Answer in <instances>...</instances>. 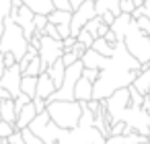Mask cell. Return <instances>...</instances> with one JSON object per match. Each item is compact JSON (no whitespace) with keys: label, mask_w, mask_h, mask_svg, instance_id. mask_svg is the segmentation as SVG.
Wrapping results in <instances>:
<instances>
[{"label":"cell","mask_w":150,"mask_h":144,"mask_svg":"<svg viewBox=\"0 0 150 144\" xmlns=\"http://www.w3.org/2000/svg\"><path fill=\"white\" fill-rule=\"evenodd\" d=\"M140 70H142V64L127 54V50L123 48V41H117L113 45V54L107 66L99 72V78L93 84V99L105 101L111 93L119 89H127L136 80Z\"/></svg>","instance_id":"1"},{"label":"cell","mask_w":150,"mask_h":144,"mask_svg":"<svg viewBox=\"0 0 150 144\" xmlns=\"http://www.w3.org/2000/svg\"><path fill=\"white\" fill-rule=\"evenodd\" d=\"M45 113L56 128L74 130L80 123L82 103H78V101H52L45 105Z\"/></svg>","instance_id":"2"},{"label":"cell","mask_w":150,"mask_h":144,"mask_svg":"<svg viewBox=\"0 0 150 144\" xmlns=\"http://www.w3.org/2000/svg\"><path fill=\"white\" fill-rule=\"evenodd\" d=\"M29 50V41L25 39L21 27H17L8 17L4 19V31H2V37H0V52L2 54H13L17 64L23 60V56L27 54Z\"/></svg>","instance_id":"3"},{"label":"cell","mask_w":150,"mask_h":144,"mask_svg":"<svg viewBox=\"0 0 150 144\" xmlns=\"http://www.w3.org/2000/svg\"><path fill=\"white\" fill-rule=\"evenodd\" d=\"M37 56H39V60H41L43 70H47L54 62H58V60L64 56L62 41H58V39H50V37L41 35V37H39V45H37Z\"/></svg>","instance_id":"4"},{"label":"cell","mask_w":150,"mask_h":144,"mask_svg":"<svg viewBox=\"0 0 150 144\" xmlns=\"http://www.w3.org/2000/svg\"><path fill=\"white\" fill-rule=\"evenodd\" d=\"M95 17H97V13H95V2L84 0V2H82L76 11H72V19H70V37L76 39V35L80 33V29H82L91 19H95Z\"/></svg>","instance_id":"5"},{"label":"cell","mask_w":150,"mask_h":144,"mask_svg":"<svg viewBox=\"0 0 150 144\" xmlns=\"http://www.w3.org/2000/svg\"><path fill=\"white\" fill-rule=\"evenodd\" d=\"M33 13L25 6V4H21V6H13L11 4V15H8V19L17 25V27H21V31H23V35H25V39L29 41L31 37H33V33H35V29H33Z\"/></svg>","instance_id":"6"},{"label":"cell","mask_w":150,"mask_h":144,"mask_svg":"<svg viewBox=\"0 0 150 144\" xmlns=\"http://www.w3.org/2000/svg\"><path fill=\"white\" fill-rule=\"evenodd\" d=\"M0 89L6 91L11 99H17L21 95V70H19V64H15L11 68H4L2 78H0Z\"/></svg>","instance_id":"7"},{"label":"cell","mask_w":150,"mask_h":144,"mask_svg":"<svg viewBox=\"0 0 150 144\" xmlns=\"http://www.w3.org/2000/svg\"><path fill=\"white\" fill-rule=\"evenodd\" d=\"M70 19H72V13H68V11H52L47 15V23H52L58 29L60 39L70 37Z\"/></svg>","instance_id":"8"},{"label":"cell","mask_w":150,"mask_h":144,"mask_svg":"<svg viewBox=\"0 0 150 144\" xmlns=\"http://www.w3.org/2000/svg\"><path fill=\"white\" fill-rule=\"evenodd\" d=\"M54 93H56V84L52 82V78L47 76V72H41V74L37 76V89H35V97H39V99L47 101V99H50Z\"/></svg>","instance_id":"9"},{"label":"cell","mask_w":150,"mask_h":144,"mask_svg":"<svg viewBox=\"0 0 150 144\" xmlns=\"http://www.w3.org/2000/svg\"><path fill=\"white\" fill-rule=\"evenodd\" d=\"M35 115H37V111H35V107H33V103H27L19 113H17V121H15V130L17 132H21V130H27L29 128V123L35 119Z\"/></svg>","instance_id":"10"},{"label":"cell","mask_w":150,"mask_h":144,"mask_svg":"<svg viewBox=\"0 0 150 144\" xmlns=\"http://www.w3.org/2000/svg\"><path fill=\"white\" fill-rule=\"evenodd\" d=\"M91 99H93V84L80 76V78L76 80V84H74V101L86 103V101H91Z\"/></svg>","instance_id":"11"},{"label":"cell","mask_w":150,"mask_h":144,"mask_svg":"<svg viewBox=\"0 0 150 144\" xmlns=\"http://www.w3.org/2000/svg\"><path fill=\"white\" fill-rule=\"evenodd\" d=\"M21 2H23L33 15H43V17H47V15L54 11L52 0H21Z\"/></svg>","instance_id":"12"},{"label":"cell","mask_w":150,"mask_h":144,"mask_svg":"<svg viewBox=\"0 0 150 144\" xmlns=\"http://www.w3.org/2000/svg\"><path fill=\"white\" fill-rule=\"evenodd\" d=\"M132 87H134L142 97L148 95V91H150V68H142V70L138 72L136 80L132 82Z\"/></svg>","instance_id":"13"},{"label":"cell","mask_w":150,"mask_h":144,"mask_svg":"<svg viewBox=\"0 0 150 144\" xmlns=\"http://www.w3.org/2000/svg\"><path fill=\"white\" fill-rule=\"evenodd\" d=\"M119 2H121V0H97V2H95V13H97V17H101L103 13H111L113 17L121 15V13H119Z\"/></svg>","instance_id":"14"},{"label":"cell","mask_w":150,"mask_h":144,"mask_svg":"<svg viewBox=\"0 0 150 144\" xmlns=\"http://www.w3.org/2000/svg\"><path fill=\"white\" fill-rule=\"evenodd\" d=\"M0 119L6 121V123H11V126H15V121H17V111H15L13 99H2V101H0Z\"/></svg>","instance_id":"15"},{"label":"cell","mask_w":150,"mask_h":144,"mask_svg":"<svg viewBox=\"0 0 150 144\" xmlns=\"http://www.w3.org/2000/svg\"><path fill=\"white\" fill-rule=\"evenodd\" d=\"M45 72H47V76L52 78V82L56 84V91H58V89H60V84H62V80H64V72H66V66L62 64V60L54 62Z\"/></svg>","instance_id":"16"},{"label":"cell","mask_w":150,"mask_h":144,"mask_svg":"<svg viewBox=\"0 0 150 144\" xmlns=\"http://www.w3.org/2000/svg\"><path fill=\"white\" fill-rule=\"evenodd\" d=\"M35 89H37V78L35 76H21V93L27 95L31 101L35 99Z\"/></svg>","instance_id":"17"},{"label":"cell","mask_w":150,"mask_h":144,"mask_svg":"<svg viewBox=\"0 0 150 144\" xmlns=\"http://www.w3.org/2000/svg\"><path fill=\"white\" fill-rule=\"evenodd\" d=\"M91 50H93V52H97L99 56H105V58H111V54H113V45H109L103 37L95 39V41H93V45H91Z\"/></svg>","instance_id":"18"},{"label":"cell","mask_w":150,"mask_h":144,"mask_svg":"<svg viewBox=\"0 0 150 144\" xmlns=\"http://www.w3.org/2000/svg\"><path fill=\"white\" fill-rule=\"evenodd\" d=\"M41 72H45V70H43V66H41V60H39V56H35V58L29 62V66L25 68V72H23L21 76H35V78H37Z\"/></svg>","instance_id":"19"},{"label":"cell","mask_w":150,"mask_h":144,"mask_svg":"<svg viewBox=\"0 0 150 144\" xmlns=\"http://www.w3.org/2000/svg\"><path fill=\"white\" fill-rule=\"evenodd\" d=\"M99 27H101V19L99 17H95V19H91L82 29L86 31V33H91L93 35V39H97V33H99Z\"/></svg>","instance_id":"20"},{"label":"cell","mask_w":150,"mask_h":144,"mask_svg":"<svg viewBox=\"0 0 150 144\" xmlns=\"http://www.w3.org/2000/svg\"><path fill=\"white\" fill-rule=\"evenodd\" d=\"M76 41H78L84 50H91V45H93V41H95V39H93V35H91V33H86L84 29H80V33L76 35Z\"/></svg>","instance_id":"21"},{"label":"cell","mask_w":150,"mask_h":144,"mask_svg":"<svg viewBox=\"0 0 150 144\" xmlns=\"http://www.w3.org/2000/svg\"><path fill=\"white\" fill-rule=\"evenodd\" d=\"M45 25H47V17H43V15H35L33 17V29H35L37 35H43Z\"/></svg>","instance_id":"22"},{"label":"cell","mask_w":150,"mask_h":144,"mask_svg":"<svg viewBox=\"0 0 150 144\" xmlns=\"http://www.w3.org/2000/svg\"><path fill=\"white\" fill-rule=\"evenodd\" d=\"M17 130H15V126H11V123H6V121H0V140H6L8 136H13Z\"/></svg>","instance_id":"23"},{"label":"cell","mask_w":150,"mask_h":144,"mask_svg":"<svg viewBox=\"0 0 150 144\" xmlns=\"http://www.w3.org/2000/svg\"><path fill=\"white\" fill-rule=\"evenodd\" d=\"M82 78L88 80L91 84H95L97 78H99V70H95V68H82Z\"/></svg>","instance_id":"24"},{"label":"cell","mask_w":150,"mask_h":144,"mask_svg":"<svg viewBox=\"0 0 150 144\" xmlns=\"http://www.w3.org/2000/svg\"><path fill=\"white\" fill-rule=\"evenodd\" d=\"M21 138H23L25 144H43V142H41L37 136H33L29 130H21Z\"/></svg>","instance_id":"25"},{"label":"cell","mask_w":150,"mask_h":144,"mask_svg":"<svg viewBox=\"0 0 150 144\" xmlns=\"http://www.w3.org/2000/svg\"><path fill=\"white\" fill-rule=\"evenodd\" d=\"M13 103H15V111L19 113V111H21V109H23V107H25L27 103H31V99H29L27 95H23V93H21V95H19L17 99H13Z\"/></svg>","instance_id":"26"},{"label":"cell","mask_w":150,"mask_h":144,"mask_svg":"<svg viewBox=\"0 0 150 144\" xmlns=\"http://www.w3.org/2000/svg\"><path fill=\"white\" fill-rule=\"evenodd\" d=\"M52 6H54V11H68V13H72L68 0H52Z\"/></svg>","instance_id":"27"},{"label":"cell","mask_w":150,"mask_h":144,"mask_svg":"<svg viewBox=\"0 0 150 144\" xmlns=\"http://www.w3.org/2000/svg\"><path fill=\"white\" fill-rule=\"evenodd\" d=\"M43 35H45V37H50V39H58V41H62V39H60V35H58V29H56L52 23H47V25H45Z\"/></svg>","instance_id":"28"},{"label":"cell","mask_w":150,"mask_h":144,"mask_svg":"<svg viewBox=\"0 0 150 144\" xmlns=\"http://www.w3.org/2000/svg\"><path fill=\"white\" fill-rule=\"evenodd\" d=\"M60 60H62V64L68 68V66H72L74 62H78V56H76V54H72V52H64V56H62Z\"/></svg>","instance_id":"29"},{"label":"cell","mask_w":150,"mask_h":144,"mask_svg":"<svg viewBox=\"0 0 150 144\" xmlns=\"http://www.w3.org/2000/svg\"><path fill=\"white\" fill-rule=\"evenodd\" d=\"M31 103H33V107H35V111H37V113H43V111H45V105H47V103H45L43 99L35 97V99H33Z\"/></svg>","instance_id":"30"},{"label":"cell","mask_w":150,"mask_h":144,"mask_svg":"<svg viewBox=\"0 0 150 144\" xmlns=\"http://www.w3.org/2000/svg\"><path fill=\"white\" fill-rule=\"evenodd\" d=\"M99 19H101V23H103V25H107V27H111V25H113V21H115V17H113L111 13H103Z\"/></svg>","instance_id":"31"},{"label":"cell","mask_w":150,"mask_h":144,"mask_svg":"<svg viewBox=\"0 0 150 144\" xmlns=\"http://www.w3.org/2000/svg\"><path fill=\"white\" fill-rule=\"evenodd\" d=\"M74 43H76L74 37H66V39H62V48H64V52H72Z\"/></svg>","instance_id":"32"},{"label":"cell","mask_w":150,"mask_h":144,"mask_svg":"<svg viewBox=\"0 0 150 144\" xmlns=\"http://www.w3.org/2000/svg\"><path fill=\"white\" fill-rule=\"evenodd\" d=\"M6 142H8V144H25V142H23V138H21V132H15L13 136H8V138H6Z\"/></svg>","instance_id":"33"},{"label":"cell","mask_w":150,"mask_h":144,"mask_svg":"<svg viewBox=\"0 0 150 144\" xmlns=\"http://www.w3.org/2000/svg\"><path fill=\"white\" fill-rule=\"evenodd\" d=\"M15 64H17L15 56H13V54H4V68H11V66H15Z\"/></svg>","instance_id":"34"},{"label":"cell","mask_w":150,"mask_h":144,"mask_svg":"<svg viewBox=\"0 0 150 144\" xmlns=\"http://www.w3.org/2000/svg\"><path fill=\"white\" fill-rule=\"evenodd\" d=\"M68 2H70V9H72V11H76V9L84 2V0H68Z\"/></svg>","instance_id":"35"},{"label":"cell","mask_w":150,"mask_h":144,"mask_svg":"<svg viewBox=\"0 0 150 144\" xmlns=\"http://www.w3.org/2000/svg\"><path fill=\"white\" fill-rule=\"evenodd\" d=\"M132 4H134V9H138V6L144 4V0H132Z\"/></svg>","instance_id":"36"},{"label":"cell","mask_w":150,"mask_h":144,"mask_svg":"<svg viewBox=\"0 0 150 144\" xmlns=\"http://www.w3.org/2000/svg\"><path fill=\"white\" fill-rule=\"evenodd\" d=\"M0 70H4V54L0 52Z\"/></svg>","instance_id":"37"},{"label":"cell","mask_w":150,"mask_h":144,"mask_svg":"<svg viewBox=\"0 0 150 144\" xmlns=\"http://www.w3.org/2000/svg\"><path fill=\"white\" fill-rule=\"evenodd\" d=\"M91 2H97V0H91Z\"/></svg>","instance_id":"38"},{"label":"cell","mask_w":150,"mask_h":144,"mask_svg":"<svg viewBox=\"0 0 150 144\" xmlns=\"http://www.w3.org/2000/svg\"><path fill=\"white\" fill-rule=\"evenodd\" d=\"M2 142H4V140H0V144H2Z\"/></svg>","instance_id":"39"},{"label":"cell","mask_w":150,"mask_h":144,"mask_svg":"<svg viewBox=\"0 0 150 144\" xmlns=\"http://www.w3.org/2000/svg\"><path fill=\"white\" fill-rule=\"evenodd\" d=\"M148 97H150V91H148Z\"/></svg>","instance_id":"40"},{"label":"cell","mask_w":150,"mask_h":144,"mask_svg":"<svg viewBox=\"0 0 150 144\" xmlns=\"http://www.w3.org/2000/svg\"><path fill=\"white\" fill-rule=\"evenodd\" d=\"M144 144H148V142H144Z\"/></svg>","instance_id":"41"}]
</instances>
